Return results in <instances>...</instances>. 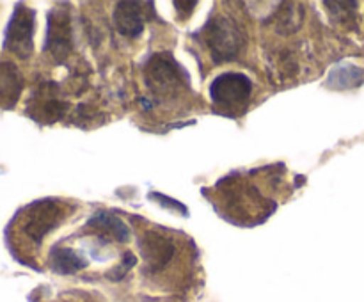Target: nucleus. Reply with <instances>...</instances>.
<instances>
[{
	"mask_svg": "<svg viewBox=\"0 0 364 302\" xmlns=\"http://www.w3.org/2000/svg\"><path fill=\"white\" fill-rule=\"evenodd\" d=\"M201 36L205 45L208 46L213 63L237 59L245 43L244 32L238 21L224 14L210 20L201 31Z\"/></svg>",
	"mask_w": 364,
	"mask_h": 302,
	"instance_id": "nucleus-1",
	"label": "nucleus"
},
{
	"mask_svg": "<svg viewBox=\"0 0 364 302\" xmlns=\"http://www.w3.org/2000/svg\"><path fill=\"white\" fill-rule=\"evenodd\" d=\"M251 92V78L244 73H235V71L219 75L210 85V98L213 105L230 116H235L247 107Z\"/></svg>",
	"mask_w": 364,
	"mask_h": 302,
	"instance_id": "nucleus-2",
	"label": "nucleus"
},
{
	"mask_svg": "<svg viewBox=\"0 0 364 302\" xmlns=\"http://www.w3.org/2000/svg\"><path fill=\"white\" fill-rule=\"evenodd\" d=\"M144 78L149 91L160 98H169L176 96L183 91L188 77L181 70L180 64L167 53H159L149 59L144 68Z\"/></svg>",
	"mask_w": 364,
	"mask_h": 302,
	"instance_id": "nucleus-3",
	"label": "nucleus"
},
{
	"mask_svg": "<svg viewBox=\"0 0 364 302\" xmlns=\"http://www.w3.org/2000/svg\"><path fill=\"white\" fill-rule=\"evenodd\" d=\"M34 27H36V13L31 7L23 4H16L9 25L6 28V39H4V48L9 50L20 59H27L34 50Z\"/></svg>",
	"mask_w": 364,
	"mask_h": 302,
	"instance_id": "nucleus-4",
	"label": "nucleus"
},
{
	"mask_svg": "<svg viewBox=\"0 0 364 302\" xmlns=\"http://www.w3.org/2000/svg\"><path fill=\"white\" fill-rule=\"evenodd\" d=\"M64 217V206L55 199H43L25 210L21 231L31 238L34 244H41L43 238L59 224Z\"/></svg>",
	"mask_w": 364,
	"mask_h": 302,
	"instance_id": "nucleus-5",
	"label": "nucleus"
},
{
	"mask_svg": "<svg viewBox=\"0 0 364 302\" xmlns=\"http://www.w3.org/2000/svg\"><path fill=\"white\" fill-rule=\"evenodd\" d=\"M45 50L50 55L63 63L71 52V23L66 9H52L48 14V31H46Z\"/></svg>",
	"mask_w": 364,
	"mask_h": 302,
	"instance_id": "nucleus-6",
	"label": "nucleus"
},
{
	"mask_svg": "<svg viewBox=\"0 0 364 302\" xmlns=\"http://www.w3.org/2000/svg\"><path fill=\"white\" fill-rule=\"evenodd\" d=\"M139 247H141V254L144 258L146 265L153 272H160L169 265L173 259L176 247H174L173 240L166 234H160L156 231H148L139 238Z\"/></svg>",
	"mask_w": 364,
	"mask_h": 302,
	"instance_id": "nucleus-7",
	"label": "nucleus"
},
{
	"mask_svg": "<svg viewBox=\"0 0 364 302\" xmlns=\"http://www.w3.org/2000/svg\"><path fill=\"white\" fill-rule=\"evenodd\" d=\"M114 25L117 31L127 38H139L144 28L142 16V4L139 2H119L114 9Z\"/></svg>",
	"mask_w": 364,
	"mask_h": 302,
	"instance_id": "nucleus-8",
	"label": "nucleus"
},
{
	"mask_svg": "<svg viewBox=\"0 0 364 302\" xmlns=\"http://www.w3.org/2000/svg\"><path fill=\"white\" fill-rule=\"evenodd\" d=\"M23 78L14 64L0 60V109H11L20 98Z\"/></svg>",
	"mask_w": 364,
	"mask_h": 302,
	"instance_id": "nucleus-9",
	"label": "nucleus"
},
{
	"mask_svg": "<svg viewBox=\"0 0 364 302\" xmlns=\"http://www.w3.org/2000/svg\"><path fill=\"white\" fill-rule=\"evenodd\" d=\"M32 109H34V112L31 116L36 117L38 121H43V123H55V121H59L64 116V112L68 109V103L59 99L57 96H53V92L41 91V95L36 96L34 107H31V110Z\"/></svg>",
	"mask_w": 364,
	"mask_h": 302,
	"instance_id": "nucleus-10",
	"label": "nucleus"
},
{
	"mask_svg": "<svg viewBox=\"0 0 364 302\" xmlns=\"http://www.w3.org/2000/svg\"><path fill=\"white\" fill-rule=\"evenodd\" d=\"M89 227H96V230L103 231L107 234H112V238H116L117 242H128L130 238V231H128V226L114 213L105 212H96L95 215L89 219L87 222Z\"/></svg>",
	"mask_w": 364,
	"mask_h": 302,
	"instance_id": "nucleus-11",
	"label": "nucleus"
},
{
	"mask_svg": "<svg viewBox=\"0 0 364 302\" xmlns=\"http://www.w3.org/2000/svg\"><path fill=\"white\" fill-rule=\"evenodd\" d=\"M50 265L57 274H75L87 266V259L82 258L77 251L68 247H53L50 252Z\"/></svg>",
	"mask_w": 364,
	"mask_h": 302,
	"instance_id": "nucleus-12",
	"label": "nucleus"
},
{
	"mask_svg": "<svg viewBox=\"0 0 364 302\" xmlns=\"http://www.w3.org/2000/svg\"><path fill=\"white\" fill-rule=\"evenodd\" d=\"M364 80V70L354 64H343L331 71L327 85L334 89H348L355 87V85L363 84Z\"/></svg>",
	"mask_w": 364,
	"mask_h": 302,
	"instance_id": "nucleus-13",
	"label": "nucleus"
},
{
	"mask_svg": "<svg viewBox=\"0 0 364 302\" xmlns=\"http://www.w3.org/2000/svg\"><path fill=\"white\" fill-rule=\"evenodd\" d=\"M135 263H137V258H135L134 254H130V252H128V256H127V258H124V261H123V266H119V269H117V270L110 272V277H114V281H119L121 277H123L124 274H127L128 270H130L132 266L135 265Z\"/></svg>",
	"mask_w": 364,
	"mask_h": 302,
	"instance_id": "nucleus-14",
	"label": "nucleus"
},
{
	"mask_svg": "<svg viewBox=\"0 0 364 302\" xmlns=\"http://www.w3.org/2000/svg\"><path fill=\"white\" fill-rule=\"evenodd\" d=\"M151 199H156V201L164 203V205H173V206H176V208L180 210L181 213H183V215H187V210H185V206H183V205H180V203H178V201H174V199L166 198V195L159 194V192H153V194H151Z\"/></svg>",
	"mask_w": 364,
	"mask_h": 302,
	"instance_id": "nucleus-15",
	"label": "nucleus"
}]
</instances>
